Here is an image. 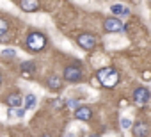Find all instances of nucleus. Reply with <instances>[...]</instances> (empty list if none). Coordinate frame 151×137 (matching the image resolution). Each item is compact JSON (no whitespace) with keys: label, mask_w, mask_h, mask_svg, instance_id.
Returning <instances> with one entry per match:
<instances>
[{"label":"nucleus","mask_w":151,"mask_h":137,"mask_svg":"<svg viewBox=\"0 0 151 137\" xmlns=\"http://www.w3.org/2000/svg\"><path fill=\"white\" fill-rule=\"evenodd\" d=\"M98 80H100V84H101L103 87L112 89V87H116L117 82H119V73L114 70V68H103V70L98 71Z\"/></svg>","instance_id":"f257e3e1"},{"label":"nucleus","mask_w":151,"mask_h":137,"mask_svg":"<svg viewBox=\"0 0 151 137\" xmlns=\"http://www.w3.org/2000/svg\"><path fill=\"white\" fill-rule=\"evenodd\" d=\"M27 46L32 52H39V50H43L46 46V37L41 32H30L29 37H27Z\"/></svg>","instance_id":"f03ea898"},{"label":"nucleus","mask_w":151,"mask_h":137,"mask_svg":"<svg viewBox=\"0 0 151 137\" xmlns=\"http://www.w3.org/2000/svg\"><path fill=\"white\" fill-rule=\"evenodd\" d=\"M149 98H151V93H149L147 87H139V89H135V93H133V102H135V105H139V107L146 105V103L149 102Z\"/></svg>","instance_id":"7ed1b4c3"},{"label":"nucleus","mask_w":151,"mask_h":137,"mask_svg":"<svg viewBox=\"0 0 151 137\" xmlns=\"http://www.w3.org/2000/svg\"><path fill=\"white\" fill-rule=\"evenodd\" d=\"M64 79L68 82H78L82 79V70L78 66H68L64 70Z\"/></svg>","instance_id":"20e7f679"},{"label":"nucleus","mask_w":151,"mask_h":137,"mask_svg":"<svg viewBox=\"0 0 151 137\" xmlns=\"http://www.w3.org/2000/svg\"><path fill=\"white\" fill-rule=\"evenodd\" d=\"M77 41H78V46L84 50H93L96 46V36L93 34H82Z\"/></svg>","instance_id":"39448f33"},{"label":"nucleus","mask_w":151,"mask_h":137,"mask_svg":"<svg viewBox=\"0 0 151 137\" xmlns=\"http://www.w3.org/2000/svg\"><path fill=\"white\" fill-rule=\"evenodd\" d=\"M103 29L107 32H121L123 30V23L117 20V18H107L103 22Z\"/></svg>","instance_id":"423d86ee"},{"label":"nucleus","mask_w":151,"mask_h":137,"mask_svg":"<svg viewBox=\"0 0 151 137\" xmlns=\"http://www.w3.org/2000/svg\"><path fill=\"white\" fill-rule=\"evenodd\" d=\"M20 7L25 11V13H34L39 9V0H22L20 2Z\"/></svg>","instance_id":"0eeeda50"},{"label":"nucleus","mask_w":151,"mask_h":137,"mask_svg":"<svg viewBox=\"0 0 151 137\" xmlns=\"http://www.w3.org/2000/svg\"><path fill=\"white\" fill-rule=\"evenodd\" d=\"M75 118L80 121H89L91 119V109L89 107H77L75 110Z\"/></svg>","instance_id":"6e6552de"},{"label":"nucleus","mask_w":151,"mask_h":137,"mask_svg":"<svg viewBox=\"0 0 151 137\" xmlns=\"http://www.w3.org/2000/svg\"><path fill=\"white\" fill-rule=\"evenodd\" d=\"M22 70H23V77H30V75L34 73V70H36V64L30 62V61L22 62Z\"/></svg>","instance_id":"1a4fd4ad"},{"label":"nucleus","mask_w":151,"mask_h":137,"mask_svg":"<svg viewBox=\"0 0 151 137\" xmlns=\"http://www.w3.org/2000/svg\"><path fill=\"white\" fill-rule=\"evenodd\" d=\"M48 86H50V89L57 91V89H60L62 82H60V79H59L57 75H50V77H48Z\"/></svg>","instance_id":"9d476101"},{"label":"nucleus","mask_w":151,"mask_h":137,"mask_svg":"<svg viewBox=\"0 0 151 137\" xmlns=\"http://www.w3.org/2000/svg\"><path fill=\"white\" fill-rule=\"evenodd\" d=\"M133 135H137V137L147 135V125H144V123H137V125L133 126Z\"/></svg>","instance_id":"9b49d317"},{"label":"nucleus","mask_w":151,"mask_h":137,"mask_svg":"<svg viewBox=\"0 0 151 137\" xmlns=\"http://www.w3.org/2000/svg\"><path fill=\"white\" fill-rule=\"evenodd\" d=\"M110 11H112L114 14H119V16H124V14H128V13H130V9H128V7H124V6H121V4H114V6L110 7Z\"/></svg>","instance_id":"f8f14e48"},{"label":"nucleus","mask_w":151,"mask_h":137,"mask_svg":"<svg viewBox=\"0 0 151 137\" xmlns=\"http://www.w3.org/2000/svg\"><path fill=\"white\" fill-rule=\"evenodd\" d=\"M22 102H23V100H22L20 94H11V96L7 98V105H9V107H20Z\"/></svg>","instance_id":"ddd939ff"},{"label":"nucleus","mask_w":151,"mask_h":137,"mask_svg":"<svg viewBox=\"0 0 151 137\" xmlns=\"http://www.w3.org/2000/svg\"><path fill=\"white\" fill-rule=\"evenodd\" d=\"M34 105H36V96H34V94H29V96L25 98V107H27V109H32Z\"/></svg>","instance_id":"4468645a"},{"label":"nucleus","mask_w":151,"mask_h":137,"mask_svg":"<svg viewBox=\"0 0 151 137\" xmlns=\"http://www.w3.org/2000/svg\"><path fill=\"white\" fill-rule=\"evenodd\" d=\"M7 30H9V25H7V22L0 18V36H6V34H7Z\"/></svg>","instance_id":"2eb2a0df"},{"label":"nucleus","mask_w":151,"mask_h":137,"mask_svg":"<svg viewBox=\"0 0 151 137\" xmlns=\"http://www.w3.org/2000/svg\"><path fill=\"white\" fill-rule=\"evenodd\" d=\"M25 112L22 110V109H18V107H11V110H9V116L13 118V116H18V118H22Z\"/></svg>","instance_id":"dca6fc26"},{"label":"nucleus","mask_w":151,"mask_h":137,"mask_svg":"<svg viewBox=\"0 0 151 137\" xmlns=\"http://www.w3.org/2000/svg\"><path fill=\"white\" fill-rule=\"evenodd\" d=\"M121 126H123L124 130H128V128L132 126V121H130L128 118H123V119H121Z\"/></svg>","instance_id":"f3484780"},{"label":"nucleus","mask_w":151,"mask_h":137,"mask_svg":"<svg viewBox=\"0 0 151 137\" xmlns=\"http://www.w3.org/2000/svg\"><path fill=\"white\" fill-rule=\"evenodd\" d=\"M2 55H4V57H14V55H16V52H14V50H4V52H2Z\"/></svg>","instance_id":"a211bd4d"},{"label":"nucleus","mask_w":151,"mask_h":137,"mask_svg":"<svg viewBox=\"0 0 151 137\" xmlns=\"http://www.w3.org/2000/svg\"><path fill=\"white\" fill-rule=\"evenodd\" d=\"M53 107H55V109H60V107H64V102H62V100H55V102H53Z\"/></svg>","instance_id":"6ab92c4d"},{"label":"nucleus","mask_w":151,"mask_h":137,"mask_svg":"<svg viewBox=\"0 0 151 137\" xmlns=\"http://www.w3.org/2000/svg\"><path fill=\"white\" fill-rule=\"evenodd\" d=\"M68 107H71V109L75 107V109H77V107H78V102H77V100H69V102H68Z\"/></svg>","instance_id":"aec40b11"},{"label":"nucleus","mask_w":151,"mask_h":137,"mask_svg":"<svg viewBox=\"0 0 151 137\" xmlns=\"http://www.w3.org/2000/svg\"><path fill=\"white\" fill-rule=\"evenodd\" d=\"M0 84H2V75H0Z\"/></svg>","instance_id":"412c9836"}]
</instances>
